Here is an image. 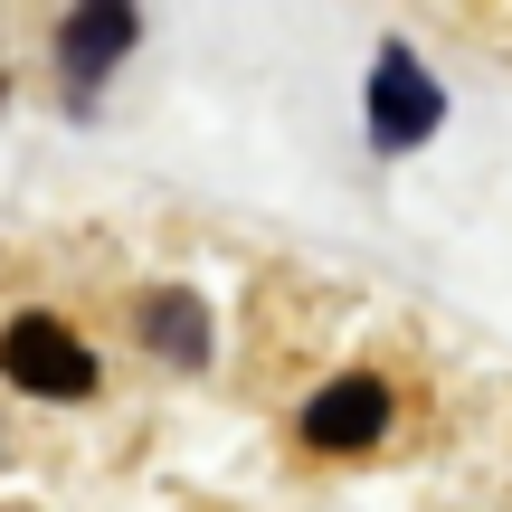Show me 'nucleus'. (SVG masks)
Listing matches in <instances>:
<instances>
[{
    "label": "nucleus",
    "instance_id": "20e7f679",
    "mask_svg": "<svg viewBox=\"0 0 512 512\" xmlns=\"http://www.w3.org/2000/svg\"><path fill=\"white\" fill-rule=\"evenodd\" d=\"M133 38H143V19H133L124 0H86V10L57 19V76H67V86H95Z\"/></svg>",
    "mask_w": 512,
    "mask_h": 512
},
{
    "label": "nucleus",
    "instance_id": "f257e3e1",
    "mask_svg": "<svg viewBox=\"0 0 512 512\" xmlns=\"http://www.w3.org/2000/svg\"><path fill=\"white\" fill-rule=\"evenodd\" d=\"M0 370H10L29 399H86L95 389V351L76 342L57 313H19V323L0 332Z\"/></svg>",
    "mask_w": 512,
    "mask_h": 512
},
{
    "label": "nucleus",
    "instance_id": "7ed1b4c3",
    "mask_svg": "<svg viewBox=\"0 0 512 512\" xmlns=\"http://www.w3.org/2000/svg\"><path fill=\"white\" fill-rule=\"evenodd\" d=\"M380 437H389V380L380 370H342V380H323L304 399V446H323V456H361Z\"/></svg>",
    "mask_w": 512,
    "mask_h": 512
},
{
    "label": "nucleus",
    "instance_id": "39448f33",
    "mask_svg": "<svg viewBox=\"0 0 512 512\" xmlns=\"http://www.w3.org/2000/svg\"><path fill=\"white\" fill-rule=\"evenodd\" d=\"M143 342L171 351L181 370L209 361V323H200V304H190V294H152V304H143Z\"/></svg>",
    "mask_w": 512,
    "mask_h": 512
},
{
    "label": "nucleus",
    "instance_id": "f03ea898",
    "mask_svg": "<svg viewBox=\"0 0 512 512\" xmlns=\"http://www.w3.org/2000/svg\"><path fill=\"white\" fill-rule=\"evenodd\" d=\"M437 124H446L437 76H427L408 48H380V67H370V143L380 152H418Z\"/></svg>",
    "mask_w": 512,
    "mask_h": 512
}]
</instances>
